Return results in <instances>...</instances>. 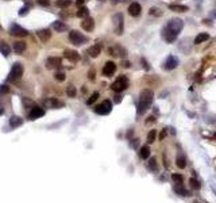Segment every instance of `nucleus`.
Here are the masks:
<instances>
[{"instance_id":"f257e3e1","label":"nucleus","mask_w":216,"mask_h":203,"mask_svg":"<svg viewBox=\"0 0 216 203\" xmlns=\"http://www.w3.org/2000/svg\"><path fill=\"white\" fill-rule=\"evenodd\" d=\"M153 100H154V94L151 90H147L146 88V90H143L141 92L139 100H138V107H137L138 115H143L150 108V106L153 104Z\"/></svg>"},{"instance_id":"f03ea898","label":"nucleus","mask_w":216,"mask_h":203,"mask_svg":"<svg viewBox=\"0 0 216 203\" xmlns=\"http://www.w3.org/2000/svg\"><path fill=\"white\" fill-rule=\"evenodd\" d=\"M127 87H128V80H127L126 76H119L118 79L111 84L112 91H115V92H122V91H124Z\"/></svg>"},{"instance_id":"7ed1b4c3","label":"nucleus","mask_w":216,"mask_h":203,"mask_svg":"<svg viewBox=\"0 0 216 203\" xmlns=\"http://www.w3.org/2000/svg\"><path fill=\"white\" fill-rule=\"evenodd\" d=\"M165 27L168 28V30H170L173 34L178 35V33L182 30V27H184V22H182L181 19H178V18H173V19L168 24H166Z\"/></svg>"},{"instance_id":"20e7f679","label":"nucleus","mask_w":216,"mask_h":203,"mask_svg":"<svg viewBox=\"0 0 216 203\" xmlns=\"http://www.w3.org/2000/svg\"><path fill=\"white\" fill-rule=\"evenodd\" d=\"M22 76H23V66L20 65L19 62L14 64V66L11 68V72H10V74H8V80L10 81H16V80H19Z\"/></svg>"},{"instance_id":"39448f33","label":"nucleus","mask_w":216,"mask_h":203,"mask_svg":"<svg viewBox=\"0 0 216 203\" xmlns=\"http://www.w3.org/2000/svg\"><path fill=\"white\" fill-rule=\"evenodd\" d=\"M69 41L72 42L73 45L80 46V45H83L84 42H87V38L84 37V35L81 34L80 31H77V30H72V31L69 33Z\"/></svg>"},{"instance_id":"423d86ee","label":"nucleus","mask_w":216,"mask_h":203,"mask_svg":"<svg viewBox=\"0 0 216 203\" xmlns=\"http://www.w3.org/2000/svg\"><path fill=\"white\" fill-rule=\"evenodd\" d=\"M111 110H112V103L109 100H104L95 107V112L99 114V115H107V114L111 112Z\"/></svg>"},{"instance_id":"0eeeda50","label":"nucleus","mask_w":216,"mask_h":203,"mask_svg":"<svg viewBox=\"0 0 216 203\" xmlns=\"http://www.w3.org/2000/svg\"><path fill=\"white\" fill-rule=\"evenodd\" d=\"M124 20H123L122 14H116L114 16V28H115V34L116 35H122L123 30H124Z\"/></svg>"},{"instance_id":"6e6552de","label":"nucleus","mask_w":216,"mask_h":203,"mask_svg":"<svg viewBox=\"0 0 216 203\" xmlns=\"http://www.w3.org/2000/svg\"><path fill=\"white\" fill-rule=\"evenodd\" d=\"M10 34L15 35V37H26V35L29 34V31H27L26 28L20 27L19 24L14 23V24H11V27H10Z\"/></svg>"},{"instance_id":"1a4fd4ad","label":"nucleus","mask_w":216,"mask_h":203,"mask_svg":"<svg viewBox=\"0 0 216 203\" xmlns=\"http://www.w3.org/2000/svg\"><path fill=\"white\" fill-rule=\"evenodd\" d=\"M108 53L114 57H126L127 56V50L124 48H122L120 45H115V46H112V48H109Z\"/></svg>"},{"instance_id":"9d476101","label":"nucleus","mask_w":216,"mask_h":203,"mask_svg":"<svg viewBox=\"0 0 216 203\" xmlns=\"http://www.w3.org/2000/svg\"><path fill=\"white\" fill-rule=\"evenodd\" d=\"M177 65H178V58L174 56H169L166 58V61L164 62V69L165 70H173L176 69Z\"/></svg>"},{"instance_id":"9b49d317","label":"nucleus","mask_w":216,"mask_h":203,"mask_svg":"<svg viewBox=\"0 0 216 203\" xmlns=\"http://www.w3.org/2000/svg\"><path fill=\"white\" fill-rule=\"evenodd\" d=\"M115 70H116V64L115 62H112V61H108V62H105V65L103 66V74L104 76H112V74L115 73Z\"/></svg>"},{"instance_id":"f8f14e48","label":"nucleus","mask_w":216,"mask_h":203,"mask_svg":"<svg viewBox=\"0 0 216 203\" xmlns=\"http://www.w3.org/2000/svg\"><path fill=\"white\" fill-rule=\"evenodd\" d=\"M61 66V58L59 57H49L46 60V68L47 69H55Z\"/></svg>"},{"instance_id":"ddd939ff","label":"nucleus","mask_w":216,"mask_h":203,"mask_svg":"<svg viewBox=\"0 0 216 203\" xmlns=\"http://www.w3.org/2000/svg\"><path fill=\"white\" fill-rule=\"evenodd\" d=\"M43 115H45V110L38 107V106H34V107L31 108L30 114H29V118L30 119H38V118H41V116H43Z\"/></svg>"},{"instance_id":"4468645a","label":"nucleus","mask_w":216,"mask_h":203,"mask_svg":"<svg viewBox=\"0 0 216 203\" xmlns=\"http://www.w3.org/2000/svg\"><path fill=\"white\" fill-rule=\"evenodd\" d=\"M141 12H142V7H141L139 3H137V2L131 3L130 7H128V14H130V15L131 16H139Z\"/></svg>"},{"instance_id":"2eb2a0df","label":"nucleus","mask_w":216,"mask_h":203,"mask_svg":"<svg viewBox=\"0 0 216 203\" xmlns=\"http://www.w3.org/2000/svg\"><path fill=\"white\" fill-rule=\"evenodd\" d=\"M45 106L49 108H61V107H63V102L51 98V99H47V100L45 102Z\"/></svg>"},{"instance_id":"dca6fc26","label":"nucleus","mask_w":216,"mask_h":203,"mask_svg":"<svg viewBox=\"0 0 216 203\" xmlns=\"http://www.w3.org/2000/svg\"><path fill=\"white\" fill-rule=\"evenodd\" d=\"M81 27L84 28L85 31H92L95 28V20L92 18H84V20L81 22Z\"/></svg>"},{"instance_id":"f3484780","label":"nucleus","mask_w":216,"mask_h":203,"mask_svg":"<svg viewBox=\"0 0 216 203\" xmlns=\"http://www.w3.org/2000/svg\"><path fill=\"white\" fill-rule=\"evenodd\" d=\"M37 35H38V38L41 40V42H47L49 40H50V37H51V33H50V30L49 28H42V30H39L37 33Z\"/></svg>"},{"instance_id":"a211bd4d","label":"nucleus","mask_w":216,"mask_h":203,"mask_svg":"<svg viewBox=\"0 0 216 203\" xmlns=\"http://www.w3.org/2000/svg\"><path fill=\"white\" fill-rule=\"evenodd\" d=\"M63 54H65L66 58L70 60L72 62H77V61L80 60V54H79V53H77L76 50H70V49H68V50H65V53H63Z\"/></svg>"},{"instance_id":"6ab92c4d","label":"nucleus","mask_w":216,"mask_h":203,"mask_svg":"<svg viewBox=\"0 0 216 203\" xmlns=\"http://www.w3.org/2000/svg\"><path fill=\"white\" fill-rule=\"evenodd\" d=\"M101 52V45L100 44H95L93 46H91L89 49H88V53H89L91 57H93V58H96V57L100 54Z\"/></svg>"},{"instance_id":"aec40b11","label":"nucleus","mask_w":216,"mask_h":203,"mask_svg":"<svg viewBox=\"0 0 216 203\" xmlns=\"http://www.w3.org/2000/svg\"><path fill=\"white\" fill-rule=\"evenodd\" d=\"M26 50V44H24L23 41H16L14 42V52L18 53V54H20V53H23Z\"/></svg>"},{"instance_id":"412c9836","label":"nucleus","mask_w":216,"mask_h":203,"mask_svg":"<svg viewBox=\"0 0 216 203\" xmlns=\"http://www.w3.org/2000/svg\"><path fill=\"white\" fill-rule=\"evenodd\" d=\"M208 40H210V34H207V33H200L196 38H194V45H200V44H203V42L208 41Z\"/></svg>"},{"instance_id":"4be33fe9","label":"nucleus","mask_w":216,"mask_h":203,"mask_svg":"<svg viewBox=\"0 0 216 203\" xmlns=\"http://www.w3.org/2000/svg\"><path fill=\"white\" fill-rule=\"evenodd\" d=\"M53 28H54V30L57 31V33H63V31L68 30L66 24H65V23H62V22H59V20H57V22L53 23Z\"/></svg>"},{"instance_id":"5701e85b","label":"nucleus","mask_w":216,"mask_h":203,"mask_svg":"<svg viewBox=\"0 0 216 203\" xmlns=\"http://www.w3.org/2000/svg\"><path fill=\"white\" fill-rule=\"evenodd\" d=\"M22 123H23V119L20 118V116L14 115V116L10 118V126H11V127H19Z\"/></svg>"},{"instance_id":"b1692460","label":"nucleus","mask_w":216,"mask_h":203,"mask_svg":"<svg viewBox=\"0 0 216 203\" xmlns=\"http://www.w3.org/2000/svg\"><path fill=\"white\" fill-rule=\"evenodd\" d=\"M176 164H177V167H178L180 169H184L186 167V160H185V156L182 154H178L177 156V159H176Z\"/></svg>"},{"instance_id":"393cba45","label":"nucleus","mask_w":216,"mask_h":203,"mask_svg":"<svg viewBox=\"0 0 216 203\" xmlns=\"http://www.w3.org/2000/svg\"><path fill=\"white\" fill-rule=\"evenodd\" d=\"M147 168L151 171V172H157L158 171V163H157V159L155 157H151L150 160H149L147 163Z\"/></svg>"},{"instance_id":"a878e982","label":"nucleus","mask_w":216,"mask_h":203,"mask_svg":"<svg viewBox=\"0 0 216 203\" xmlns=\"http://www.w3.org/2000/svg\"><path fill=\"white\" fill-rule=\"evenodd\" d=\"M169 10L174 12H186L188 11V7L186 6H180V4H170L169 6Z\"/></svg>"},{"instance_id":"bb28decb","label":"nucleus","mask_w":216,"mask_h":203,"mask_svg":"<svg viewBox=\"0 0 216 203\" xmlns=\"http://www.w3.org/2000/svg\"><path fill=\"white\" fill-rule=\"evenodd\" d=\"M0 53H2L3 56L8 57L10 53H11V48H10V46L6 44V42H3V44H0Z\"/></svg>"},{"instance_id":"cd10ccee","label":"nucleus","mask_w":216,"mask_h":203,"mask_svg":"<svg viewBox=\"0 0 216 203\" xmlns=\"http://www.w3.org/2000/svg\"><path fill=\"white\" fill-rule=\"evenodd\" d=\"M139 156H141V159L147 160V157L150 156V148H149L147 145L142 146V148H141V153H139Z\"/></svg>"},{"instance_id":"c85d7f7f","label":"nucleus","mask_w":216,"mask_h":203,"mask_svg":"<svg viewBox=\"0 0 216 203\" xmlns=\"http://www.w3.org/2000/svg\"><path fill=\"white\" fill-rule=\"evenodd\" d=\"M77 16H80V18H88V16H89V10H88L87 7L81 6L80 8H79V11H77Z\"/></svg>"},{"instance_id":"c756f323","label":"nucleus","mask_w":216,"mask_h":203,"mask_svg":"<svg viewBox=\"0 0 216 203\" xmlns=\"http://www.w3.org/2000/svg\"><path fill=\"white\" fill-rule=\"evenodd\" d=\"M66 94H68V96L69 98H74L76 96V94H77V90H76V87L74 85H68V88H66Z\"/></svg>"},{"instance_id":"7c9ffc66","label":"nucleus","mask_w":216,"mask_h":203,"mask_svg":"<svg viewBox=\"0 0 216 203\" xmlns=\"http://www.w3.org/2000/svg\"><path fill=\"white\" fill-rule=\"evenodd\" d=\"M155 137H157V130H150L147 134V142L149 144H153L155 141Z\"/></svg>"},{"instance_id":"2f4dec72","label":"nucleus","mask_w":216,"mask_h":203,"mask_svg":"<svg viewBox=\"0 0 216 203\" xmlns=\"http://www.w3.org/2000/svg\"><path fill=\"white\" fill-rule=\"evenodd\" d=\"M174 191L177 192V194H181L182 197H188V191L181 186V183H180V187H178V186H176V187H174Z\"/></svg>"},{"instance_id":"473e14b6","label":"nucleus","mask_w":216,"mask_h":203,"mask_svg":"<svg viewBox=\"0 0 216 203\" xmlns=\"http://www.w3.org/2000/svg\"><path fill=\"white\" fill-rule=\"evenodd\" d=\"M70 3H72V0H57V4L58 7H61V8H65V7H69Z\"/></svg>"},{"instance_id":"72a5a7b5","label":"nucleus","mask_w":216,"mask_h":203,"mask_svg":"<svg viewBox=\"0 0 216 203\" xmlns=\"http://www.w3.org/2000/svg\"><path fill=\"white\" fill-rule=\"evenodd\" d=\"M149 14H150L151 16H161L162 15V11L159 8H157V7H153V8H150Z\"/></svg>"},{"instance_id":"f704fd0d","label":"nucleus","mask_w":216,"mask_h":203,"mask_svg":"<svg viewBox=\"0 0 216 203\" xmlns=\"http://www.w3.org/2000/svg\"><path fill=\"white\" fill-rule=\"evenodd\" d=\"M97 98H99V92H93L91 96H89V99L87 100V104L89 106V104H92L93 102H96L97 100Z\"/></svg>"},{"instance_id":"c9c22d12","label":"nucleus","mask_w":216,"mask_h":203,"mask_svg":"<svg viewBox=\"0 0 216 203\" xmlns=\"http://www.w3.org/2000/svg\"><path fill=\"white\" fill-rule=\"evenodd\" d=\"M189 184H190V187H192V188H194V190H199V188L201 187L199 184V181H197L196 179H193V177L189 180Z\"/></svg>"},{"instance_id":"e433bc0d","label":"nucleus","mask_w":216,"mask_h":203,"mask_svg":"<svg viewBox=\"0 0 216 203\" xmlns=\"http://www.w3.org/2000/svg\"><path fill=\"white\" fill-rule=\"evenodd\" d=\"M54 79L58 80V81H63V80H65V73H63V72H55L54 73Z\"/></svg>"},{"instance_id":"4c0bfd02","label":"nucleus","mask_w":216,"mask_h":203,"mask_svg":"<svg viewBox=\"0 0 216 203\" xmlns=\"http://www.w3.org/2000/svg\"><path fill=\"white\" fill-rule=\"evenodd\" d=\"M172 179L174 181H177V184H180L182 181V176L181 175H176V173H174V175H172Z\"/></svg>"},{"instance_id":"58836bf2","label":"nucleus","mask_w":216,"mask_h":203,"mask_svg":"<svg viewBox=\"0 0 216 203\" xmlns=\"http://www.w3.org/2000/svg\"><path fill=\"white\" fill-rule=\"evenodd\" d=\"M38 3H39L41 6L46 7V6H49V4H50V0H38Z\"/></svg>"},{"instance_id":"ea45409f","label":"nucleus","mask_w":216,"mask_h":203,"mask_svg":"<svg viewBox=\"0 0 216 203\" xmlns=\"http://www.w3.org/2000/svg\"><path fill=\"white\" fill-rule=\"evenodd\" d=\"M88 77H89L91 80H95V70H93V69L89 70V73H88Z\"/></svg>"},{"instance_id":"a19ab883","label":"nucleus","mask_w":216,"mask_h":203,"mask_svg":"<svg viewBox=\"0 0 216 203\" xmlns=\"http://www.w3.org/2000/svg\"><path fill=\"white\" fill-rule=\"evenodd\" d=\"M26 14H27V7H23V8L20 10L19 15H20V16H23V15H26Z\"/></svg>"},{"instance_id":"79ce46f5","label":"nucleus","mask_w":216,"mask_h":203,"mask_svg":"<svg viewBox=\"0 0 216 203\" xmlns=\"http://www.w3.org/2000/svg\"><path fill=\"white\" fill-rule=\"evenodd\" d=\"M153 122H155V119H154V116H150V118H149V121L146 119V125H147V123H153Z\"/></svg>"},{"instance_id":"37998d69","label":"nucleus","mask_w":216,"mask_h":203,"mask_svg":"<svg viewBox=\"0 0 216 203\" xmlns=\"http://www.w3.org/2000/svg\"><path fill=\"white\" fill-rule=\"evenodd\" d=\"M76 3H77V6H83L85 3V0H76Z\"/></svg>"},{"instance_id":"c03bdc74","label":"nucleus","mask_w":216,"mask_h":203,"mask_svg":"<svg viewBox=\"0 0 216 203\" xmlns=\"http://www.w3.org/2000/svg\"><path fill=\"white\" fill-rule=\"evenodd\" d=\"M2 92H8V87H7V85H3V87H2Z\"/></svg>"},{"instance_id":"a18cd8bd","label":"nucleus","mask_w":216,"mask_h":203,"mask_svg":"<svg viewBox=\"0 0 216 203\" xmlns=\"http://www.w3.org/2000/svg\"><path fill=\"white\" fill-rule=\"evenodd\" d=\"M122 65L124 66V68H128V66H130V62H128V61H123Z\"/></svg>"}]
</instances>
